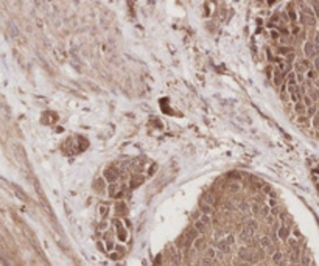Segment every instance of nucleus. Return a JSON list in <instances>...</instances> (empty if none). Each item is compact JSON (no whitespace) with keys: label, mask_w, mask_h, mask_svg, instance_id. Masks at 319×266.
<instances>
[{"label":"nucleus","mask_w":319,"mask_h":266,"mask_svg":"<svg viewBox=\"0 0 319 266\" xmlns=\"http://www.w3.org/2000/svg\"><path fill=\"white\" fill-rule=\"evenodd\" d=\"M112 224H114V227H115V238H117V241L126 243V241L129 240V229L125 226L123 219L114 218V219H112Z\"/></svg>","instance_id":"obj_1"},{"label":"nucleus","mask_w":319,"mask_h":266,"mask_svg":"<svg viewBox=\"0 0 319 266\" xmlns=\"http://www.w3.org/2000/svg\"><path fill=\"white\" fill-rule=\"evenodd\" d=\"M103 176H105V179L107 180V184L118 182V179L121 177V171H120V168H118L117 165H109V167L105 170Z\"/></svg>","instance_id":"obj_2"},{"label":"nucleus","mask_w":319,"mask_h":266,"mask_svg":"<svg viewBox=\"0 0 319 266\" xmlns=\"http://www.w3.org/2000/svg\"><path fill=\"white\" fill-rule=\"evenodd\" d=\"M92 187H94V191H97V193H103V191L107 190V180L105 179V176L97 177V179L94 180V184H92Z\"/></svg>","instance_id":"obj_3"},{"label":"nucleus","mask_w":319,"mask_h":266,"mask_svg":"<svg viewBox=\"0 0 319 266\" xmlns=\"http://www.w3.org/2000/svg\"><path fill=\"white\" fill-rule=\"evenodd\" d=\"M97 213L101 219H107L111 215V206L107 202H100L97 206Z\"/></svg>","instance_id":"obj_4"},{"label":"nucleus","mask_w":319,"mask_h":266,"mask_svg":"<svg viewBox=\"0 0 319 266\" xmlns=\"http://www.w3.org/2000/svg\"><path fill=\"white\" fill-rule=\"evenodd\" d=\"M276 235H277V238H279V240L286 241V238L291 235V227L288 226V224H285V223H283L282 226H279V227H277V232H276Z\"/></svg>","instance_id":"obj_5"},{"label":"nucleus","mask_w":319,"mask_h":266,"mask_svg":"<svg viewBox=\"0 0 319 266\" xmlns=\"http://www.w3.org/2000/svg\"><path fill=\"white\" fill-rule=\"evenodd\" d=\"M114 213L117 215V216H126V213H128V207H126V202L123 201V199H118L117 202H115L114 206Z\"/></svg>","instance_id":"obj_6"},{"label":"nucleus","mask_w":319,"mask_h":266,"mask_svg":"<svg viewBox=\"0 0 319 266\" xmlns=\"http://www.w3.org/2000/svg\"><path fill=\"white\" fill-rule=\"evenodd\" d=\"M145 179H147V177L145 176H142V174H134L131 179H129V188H131V190H136V188H139L142 184L145 182Z\"/></svg>","instance_id":"obj_7"},{"label":"nucleus","mask_w":319,"mask_h":266,"mask_svg":"<svg viewBox=\"0 0 319 266\" xmlns=\"http://www.w3.org/2000/svg\"><path fill=\"white\" fill-rule=\"evenodd\" d=\"M191 248L193 249H196V250H204L206 248H207V240L202 235H199L198 238H195L193 240V244H191Z\"/></svg>","instance_id":"obj_8"},{"label":"nucleus","mask_w":319,"mask_h":266,"mask_svg":"<svg viewBox=\"0 0 319 266\" xmlns=\"http://www.w3.org/2000/svg\"><path fill=\"white\" fill-rule=\"evenodd\" d=\"M120 184L118 182H112V184H107V195H109V198H115V195L118 193V190H120Z\"/></svg>","instance_id":"obj_9"},{"label":"nucleus","mask_w":319,"mask_h":266,"mask_svg":"<svg viewBox=\"0 0 319 266\" xmlns=\"http://www.w3.org/2000/svg\"><path fill=\"white\" fill-rule=\"evenodd\" d=\"M271 260H272V263L274 265H280L283 261V252L282 250H274V252L271 254Z\"/></svg>","instance_id":"obj_10"},{"label":"nucleus","mask_w":319,"mask_h":266,"mask_svg":"<svg viewBox=\"0 0 319 266\" xmlns=\"http://www.w3.org/2000/svg\"><path fill=\"white\" fill-rule=\"evenodd\" d=\"M294 112L297 114V115H305V114H307V106H305V103H302V101L294 103Z\"/></svg>","instance_id":"obj_11"},{"label":"nucleus","mask_w":319,"mask_h":266,"mask_svg":"<svg viewBox=\"0 0 319 266\" xmlns=\"http://www.w3.org/2000/svg\"><path fill=\"white\" fill-rule=\"evenodd\" d=\"M217 249H218V250H221V252H229V250H230V244L227 243V240H226V238H223V240L218 241Z\"/></svg>","instance_id":"obj_12"},{"label":"nucleus","mask_w":319,"mask_h":266,"mask_svg":"<svg viewBox=\"0 0 319 266\" xmlns=\"http://www.w3.org/2000/svg\"><path fill=\"white\" fill-rule=\"evenodd\" d=\"M199 210H201L202 213H209V215H212V213H213V206H212V204H209V202L201 201V204H199Z\"/></svg>","instance_id":"obj_13"},{"label":"nucleus","mask_w":319,"mask_h":266,"mask_svg":"<svg viewBox=\"0 0 319 266\" xmlns=\"http://www.w3.org/2000/svg\"><path fill=\"white\" fill-rule=\"evenodd\" d=\"M193 227H195V229H196V230H198V232L201 233V235H202V233H204L206 230H207V226H206L204 223L201 221V219H195V223H193Z\"/></svg>","instance_id":"obj_14"},{"label":"nucleus","mask_w":319,"mask_h":266,"mask_svg":"<svg viewBox=\"0 0 319 266\" xmlns=\"http://www.w3.org/2000/svg\"><path fill=\"white\" fill-rule=\"evenodd\" d=\"M271 244H272L271 238H269V237H266V235H265V237H262V238L259 240V246H260L262 249H268Z\"/></svg>","instance_id":"obj_15"},{"label":"nucleus","mask_w":319,"mask_h":266,"mask_svg":"<svg viewBox=\"0 0 319 266\" xmlns=\"http://www.w3.org/2000/svg\"><path fill=\"white\" fill-rule=\"evenodd\" d=\"M294 52L293 48L290 47V45H280V47H277V55L279 56H286L288 53Z\"/></svg>","instance_id":"obj_16"},{"label":"nucleus","mask_w":319,"mask_h":266,"mask_svg":"<svg viewBox=\"0 0 319 266\" xmlns=\"http://www.w3.org/2000/svg\"><path fill=\"white\" fill-rule=\"evenodd\" d=\"M198 219H201L202 223L207 226V227H210L212 226V221H213V218H212V215H209V213H202L201 212V216H199Z\"/></svg>","instance_id":"obj_17"},{"label":"nucleus","mask_w":319,"mask_h":266,"mask_svg":"<svg viewBox=\"0 0 319 266\" xmlns=\"http://www.w3.org/2000/svg\"><path fill=\"white\" fill-rule=\"evenodd\" d=\"M109 227H111L109 219H101V221L98 223V226H97V230H100V232H105V230H107Z\"/></svg>","instance_id":"obj_18"},{"label":"nucleus","mask_w":319,"mask_h":266,"mask_svg":"<svg viewBox=\"0 0 319 266\" xmlns=\"http://www.w3.org/2000/svg\"><path fill=\"white\" fill-rule=\"evenodd\" d=\"M185 235H187V237H190L191 240H195V238H198V237H199V235H201V233H199L198 230L195 229L193 226H191V227H188V229L185 230Z\"/></svg>","instance_id":"obj_19"},{"label":"nucleus","mask_w":319,"mask_h":266,"mask_svg":"<svg viewBox=\"0 0 319 266\" xmlns=\"http://www.w3.org/2000/svg\"><path fill=\"white\" fill-rule=\"evenodd\" d=\"M246 226H248L249 229H251L252 232H254V230H257V229H259V221H257L255 218H249L248 221H246Z\"/></svg>","instance_id":"obj_20"},{"label":"nucleus","mask_w":319,"mask_h":266,"mask_svg":"<svg viewBox=\"0 0 319 266\" xmlns=\"http://www.w3.org/2000/svg\"><path fill=\"white\" fill-rule=\"evenodd\" d=\"M286 14H288V17H290V22H294L297 20V13H296V10L293 8V6H288V11H286Z\"/></svg>","instance_id":"obj_21"},{"label":"nucleus","mask_w":319,"mask_h":266,"mask_svg":"<svg viewBox=\"0 0 319 266\" xmlns=\"http://www.w3.org/2000/svg\"><path fill=\"white\" fill-rule=\"evenodd\" d=\"M206 257L210 260H217V249L213 248H206Z\"/></svg>","instance_id":"obj_22"},{"label":"nucleus","mask_w":319,"mask_h":266,"mask_svg":"<svg viewBox=\"0 0 319 266\" xmlns=\"http://www.w3.org/2000/svg\"><path fill=\"white\" fill-rule=\"evenodd\" d=\"M286 244L290 246V249L297 248V238H296V237H293V235H290V237L286 238Z\"/></svg>","instance_id":"obj_23"},{"label":"nucleus","mask_w":319,"mask_h":266,"mask_svg":"<svg viewBox=\"0 0 319 266\" xmlns=\"http://www.w3.org/2000/svg\"><path fill=\"white\" fill-rule=\"evenodd\" d=\"M269 36H271V39L274 41V42H279L280 41V37H282V34L279 33V30H269Z\"/></svg>","instance_id":"obj_24"},{"label":"nucleus","mask_w":319,"mask_h":266,"mask_svg":"<svg viewBox=\"0 0 319 266\" xmlns=\"http://www.w3.org/2000/svg\"><path fill=\"white\" fill-rule=\"evenodd\" d=\"M156 171H157V165H156V164H151V165L147 168V176H148V177H153V176L156 174Z\"/></svg>","instance_id":"obj_25"},{"label":"nucleus","mask_w":319,"mask_h":266,"mask_svg":"<svg viewBox=\"0 0 319 266\" xmlns=\"http://www.w3.org/2000/svg\"><path fill=\"white\" fill-rule=\"evenodd\" d=\"M107 257H109L111 260H115V261H117V260H120V258H121L123 255H121L120 252H117V250H112V252H109V254H107Z\"/></svg>","instance_id":"obj_26"},{"label":"nucleus","mask_w":319,"mask_h":266,"mask_svg":"<svg viewBox=\"0 0 319 266\" xmlns=\"http://www.w3.org/2000/svg\"><path fill=\"white\" fill-rule=\"evenodd\" d=\"M294 59H296V53H294V52L288 53V55L285 56V62H286V64H291V65H293Z\"/></svg>","instance_id":"obj_27"},{"label":"nucleus","mask_w":319,"mask_h":266,"mask_svg":"<svg viewBox=\"0 0 319 266\" xmlns=\"http://www.w3.org/2000/svg\"><path fill=\"white\" fill-rule=\"evenodd\" d=\"M97 249L100 250V252H103V254H107V252H106V244H105V240H98V241H97Z\"/></svg>","instance_id":"obj_28"},{"label":"nucleus","mask_w":319,"mask_h":266,"mask_svg":"<svg viewBox=\"0 0 319 266\" xmlns=\"http://www.w3.org/2000/svg\"><path fill=\"white\" fill-rule=\"evenodd\" d=\"M303 50H305V55H307V56H311V55H313V44L307 42V44H305V48H303Z\"/></svg>","instance_id":"obj_29"},{"label":"nucleus","mask_w":319,"mask_h":266,"mask_svg":"<svg viewBox=\"0 0 319 266\" xmlns=\"http://www.w3.org/2000/svg\"><path fill=\"white\" fill-rule=\"evenodd\" d=\"M115 250H117V252H120L121 255H123V254L126 252V248L123 246V243H121V244H117V243H115Z\"/></svg>","instance_id":"obj_30"},{"label":"nucleus","mask_w":319,"mask_h":266,"mask_svg":"<svg viewBox=\"0 0 319 266\" xmlns=\"http://www.w3.org/2000/svg\"><path fill=\"white\" fill-rule=\"evenodd\" d=\"M251 210H252V213H254V215H259V213H260V210H262V206H260V204H254Z\"/></svg>","instance_id":"obj_31"},{"label":"nucleus","mask_w":319,"mask_h":266,"mask_svg":"<svg viewBox=\"0 0 319 266\" xmlns=\"http://www.w3.org/2000/svg\"><path fill=\"white\" fill-rule=\"evenodd\" d=\"M290 33L293 34V36H297V34L301 33V28H299L297 25H293V26H291V30H290Z\"/></svg>","instance_id":"obj_32"},{"label":"nucleus","mask_w":319,"mask_h":266,"mask_svg":"<svg viewBox=\"0 0 319 266\" xmlns=\"http://www.w3.org/2000/svg\"><path fill=\"white\" fill-rule=\"evenodd\" d=\"M277 204H279V202H277V199L272 198V196H269V199H268V206H269L271 209H272V207H276Z\"/></svg>","instance_id":"obj_33"},{"label":"nucleus","mask_w":319,"mask_h":266,"mask_svg":"<svg viewBox=\"0 0 319 266\" xmlns=\"http://www.w3.org/2000/svg\"><path fill=\"white\" fill-rule=\"evenodd\" d=\"M280 210H282V207H280L279 204H277V206H276V207H272V209H271V215H274V216H277V215L280 213Z\"/></svg>","instance_id":"obj_34"},{"label":"nucleus","mask_w":319,"mask_h":266,"mask_svg":"<svg viewBox=\"0 0 319 266\" xmlns=\"http://www.w3.org/2000/svg\"><path fill=\"white\" fill-rule=\"evenodd\" d=\"M311 5H313L314 11H316V14L319 16V0H311Z\"/></svg>","instance_id":"obj_35"},{"label":"nucleus","mask_w":319,"mask_h":266,"mask_svg":"<svg viewBox=\"0 0 319 266\" xmlns=\"http://www.w3.org/2000/svg\"><path fill=\"white\" fill-rule=\"evenodd\" d=\"M226 240H227V243L232 246L233 243H235V235H227V237H226Z\"/></svg>","instance_id":"obj_36"},{"label":"nucleus","mask_w":319,"mask_h":266,"mask_svg":"<svg viewBox=\"0 0 319 266\" xmlns=\"http://www.w3.org/2000/svg\"><path fill=\"white\" fill-rule=\"evenodd\" d=\"M313 128L319 129V115H316V117L313 118Z\"/></svg>","instance_id":"obj_37"},{"label":"nucleus","mask_w":319,"mask_h":266,"mask_svg":"<svg viewBox=\"0 0 319 266\" xmlns=\"http://www.w3.org/2000/svg\"><path fill=\"white\" fill-rule=\"evenodd\" d=\"M238 190H240L238 184H230V191H238Z\"/></svg>","instance_id":"obj_38"},{"label":"nucleus","mask_w":319,"mask_h":266,"mask_svg":"<svg viewBox=\"0 0 319 266\" xmlns=\"http://www.w3.org/2000/svg\"><path fill=\"white\" fill-rule=\"evenodd\" d=\"M303 103H305L307 107L311 106V98H310V97H303Z\"/></svg>","instance_id":"obj_39"},{"label":"nucleus","mask_w":319,"mask_h":266,"mask_svg":"<svg viewBox=\"0 0 319 266\" xmlns=\"http://www.w3.org/2000/svg\"><path fill=\"white\" fill-rule=\"evenodd\" d=\"M123 223H125V226L128 227V229H131V226H132V224H131V221H129L128 218H123Z\"/></svg>","instance_id":"obj_40"},{"label":"nucleus","mask_w":319,"mask_h":266,"mask_svg":"<svg viewBox=\"0 0 319 266\" xmlns=\"http://www.w3.org/2000/svg\"><path fill=\"white\" fill-rule=\"evenodd\" d=\"M276 3H277V0H266V5H268V6H274Z\"/></svg>","instance_id":"obj_41"},{"label":"nucleus","mask_w":319,"mask_h":266,"mask_svg":"<svg viewBox=\"0 0 319 266\" xmlns=\"http://www.w3.org/2000/svg\"><path fill=\"white\" fill-rule=\"evenodd\" d=\"M314 76V72H311V70H307V78H313Z\"/></svg>","instance_id":"obj_42"},{"label":"nucleus","mask_w":319,"mask_h":266,"mask_svg":"<svg viewBox=\"0 0 319 266\" xmlns=\"http://www.w3.org/2000/svg\"><path fill=\"white\" fill-rule=\"evenodd\" d=\"M257 2H260V3H262V2H263V0H257Z\"/></svg>","instance_id":"obj_43"},{"label":"nucleus","mask_w":319,"mask_h":266,"mask_svg":"<svg viewBox=\"0 0 319 266\" xmlns=\"http://www.w3.org/2000/svg\"><path fill=\"white\" fill-rule=\"evenodd\" d=\"M224 266H230V265H224Z\"/></svg>","instance_id":"obj_44"}]
</instances>
